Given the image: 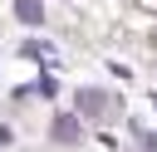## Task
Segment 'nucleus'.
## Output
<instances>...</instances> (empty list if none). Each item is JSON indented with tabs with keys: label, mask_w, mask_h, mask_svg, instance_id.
Segmentation results:
<instances>
[{
	"label": "nucleus",
	"mask_w": 157,
	"mask_h": 152,
	"mask_svg": "<svg viewBox=\"0 0 157 152\" xmlns=\"http://www.w3.org/2000/svg\"><path fill=\"white\" fill-rule=\"evenodd\" d=\"M49 137H54V142H78V137H83V118H78V113H54Z\"/></svg>",
	"instance_id": "1"
},
{
	"label": "nucleus",
	"mask_w": 157,
	"mask_h": 152,
	"mask_svg": "<svg viewBox=\"0 0 157 152\" xmlns=\"http://www.w3.org/2000/svg\"><path fill=\"white\" fill-rule=\"evenodd\" d=\"M78 113L83 118H103L108 113V93L103 88H78Z\"/></svg>",
	"instance_id": "2"
},
{
	"label": "nucleus",
	"mask_w": 157,
	"mask_h": 152,
	"mask_svg": "<svg viewBox=\"0 0 157 152\" xmlns=\"http://www.w3.org/2000/svg\"><path fill=\"white\" fill-rule=\"evenodd\" d=\"M15 15H20V25H39L44 20V0H15Z\"/></svg>",
	"instance_id": "3"
}]
</instances>
